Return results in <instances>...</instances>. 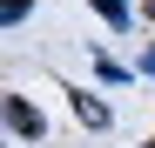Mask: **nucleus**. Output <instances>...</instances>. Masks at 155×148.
Returning <instances> with one entry per match:
<instances>
[{
  "instance_id": "f257e3e1",
  "label": "nucleus",
  "mask_w": 155,
  "mask_h": 148,
  "mask_svg": "<svg viewBox=\"0 0 155 148\" xmlns=\"http://www.w3.org/2000/svg\"><path fill=\"white\" fill-rule=\"evenodd\" d=\"M7 121H14V135H27V141L41 135V114H34L27 101H14V94H7Z\"/></svg>"
},
{
  "instance_id": "f03ea898",
  "label": "nucleus",
  "mask_w": 155,
  "mask_h": 148,
  "mask_svg": "<svg viewBox=\"0 0 155 148\" xmlns=\"http://www.w3.org/2000/svg\"><path fill=\"white\" fill-rule=\"evenodd\" d=\"M74 108H81V121H94V128L108 121V114H101V101H94V94H74Z\"/></svg>"
},
{
  "instance_id": "7ed1b4c3",
  "label": "nucleus",
  "mask_w": 155,
  "mask_h": 148,
  "mask_svg": "<svg viewBox=\"0 0 155 148\" xmlns=\"http://www.w3.org/2000/svg\"><path fill=\"white\" fill-rule=\"evenodd\" d=\"M94 14H108L115 27H121V20H128V7H121V0H94Z\"/></svg>"
},
{
  "instance_id": "20e7f679",
  "label": "nucleus",
  "mask_w": 155,
  "mask_h": 148,
  "mask_svg": "<svg viewBox=\"0 0 155 148\" xmlns=\"http://www.w3.org/2000/svg\"><path fill=\"white\" fill-rule=\"evenodd\" d=\"M148 74H155V54H148Z\"/></svg>"
},
{
  "instance_id": "39448f33",
  "label": "nucleus",
  "mask_w": 155,
  "mask_h": 148,
  "mask_svg": "<svg viewBox=\"0 0 155 148\" xmlns=\"http://www.w3.org/2000/svg\"><path fill=\"white\" fill-rule=\"evenodd\" d=\"M148 14H155V0H148Z\"/></svg>"
},
{
  "instance_id": "423d86ee",
  "label": "nucleus",
  "mask_w": 155,
  "mask_h": 148,
  "mask_svg": "<svg viewBox=\"0 0 155 148\" xmlns=\"http://www.w3.org/2000/svg\"><path fill=\"white\" fill-rule=\"evenodd\" d=\"M148 148H155V141H148Z\"/></svg>"
}]
</instances>
